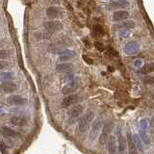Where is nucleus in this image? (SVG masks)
<instances>
[{"mask_svg":"<svg viewBox=\"0 0 154 154\" xmlns=\"http://www.w3.org/2000/svg\"><path fill=\"white\" fill-rule=\"evenodd\" d=\"M94 114L93 112L89 111L88 113H86V115H84L81 119L79 120L78 122V130L80 133H85L87 132V130L90 127V124L92 123V121L93 120Z\"/></svg>","mask_w":154,"mask_h":154,"instance_id":"1","label":"nucleus"},{"mask_svg":"<svg viewBox=\"0 0 154 154\" xmlns=\"http://www.w3.org/2000/svg\"><path fill=\"white\" fill-rule=\"evenodd\" d=\"M103 123H104V120L102 117H96L94 120L92 125V128H90V131L89 133V140L90 142H94L96 140V138L98 137V135L101 131Z\"/></svg>","mask_w":154,"mask_h":154,"instance_id":"2","label":"nucleus"},{"mask_svg":"<svg viewBox=\"0 0 154 154\" xmlns=\"http://www.w3.org/2000/svg\"><path fill=\"white\" fill-rule=\"evenodd\" d=\"M83 113V106L82 105H75L74 107H72L70 110L67 111V121L69 123H73L77 120L79 119L80 116Z\"/></svg>","mask_w":154,"mask_h":154,"instance_id":"3","label":"nucleus"},{"mask_svg":"<svg viewBox=\"0 0 154 154\" xmlns=\"http://www.w3.org/2000/svg\"><path fill=\"white\" fill-rule=\"evenodd\" d=\"M43 26H44V29L49 33H56L64 28V24H63L61 21L55 20V19L45 22Z\"/></svg>","mask_w":154,"mask_h":154,"instance_id":"4","label":"nucleus"},{"mask_svg":"<svg viewBox=\"0 0 154 154\" xmlns=\"http://www.w3.org/2000/svg\"><path fill=\"white\" fill-rule=\"evenodd\" d=\"M140 49H141V46H140L139 43H137L136 40H131L125 44L123 51L127 55H135V54L140 52Z\"/></svg>","mask_w":154,"mask_h":154,"instance_id":"5","label":"nucleus"},{"mask_svg":"<svg viewBox=\"0 0 154 154\" xmlns=\"http://www.w3.org/2000/svg\"><path fill=\"white\" fill-rule=\"evenodd\" d=\"M102 127L103 128H101L102 129L101 135H100V137H99V143H100L101 144H105L106 142H107V139H108V137H109V135H110L111 131H112V128H113L112 121L107 122V123L104 124V126H102Z\"/></svg>","mask_w":154,"mask_h":154,"instance_id":"6","label":"nucleus"},{"mask_svg":"<svg viewBox=\"0 0 154 154\" xmlns=\"http://www.w3.org/2000/svg\"><path fill=\"white\" fill-rule=\"evenodd\" d=\"M46 16L49 17V19H62L64 16V12L61 8L59 7H48L46 9Z\"/></svg>","mask_w":154,"mask_h":154,"instance_id":"7","label":"nucleus"},{"mask_svg":"<svg viewBox=\"0 0 154 154\" xmlns=\"http://www.w3.org/2000/svg\"><path fill=\"white\" fill-rule=\"evenodd\" d=\"M27 100L19 94H11L7 97V103L9 105H15V106H21L26 104Z\"/></svg>","mask_w":154,"mask_h":154,"instance_id":"8","label":"nucleus"},{"mask_svg":"<svg viewBox=\"0 0 154 154\" xmlns=\"http://www.w3.org/2000/svg\"><path fill=\"white\" fill-rule=\"evenodd\" d=\"M79 84H78V80L77 79H72L71 81H70L64 88L62 89V93L63 94H70L73 93L75 90L78 89Z\"/></svg>","mask_w":154,"mask_h":154,"instance_id":"9","label":"nucleus"},{"mask_svg":"<svg viewBox=\"0 0 154 154\" xmlns=\"http://www.w3.org/2000/svg\"><path fill=\"white\" fill-rule=\"evenodd\" d=\"M0 89L6 93H13L17 90V85L16 83L12 82L10 80H7V81H4V82L1 83V85H0Z\"/></svg>","mask_w":154,"mask_h":154,"instance_id":"10","label":"nucleus"},{"mask_svg":"<svg viewBox=\"0 0 154 154\" xmlns=\"http://www.w3.org/2000/svg\"><path fill=\"white\" fill-rule=\"evenodd\" d=\"M76 51L71 50V49H64L60 54H59V60L62 62H66V61H70L71 59H73L76 56Z\"/></svg>","mask_w":154,"mask_h":154,"instance_id":"11","label":"nucleus"},{"mask_svg":"<svg viewBox=\"0 0 154 154\" xmlns=\"http://www.w3.org/2000/svg\"><path fill=\"white\" fill-rule=\"evenodd\" d=\"M129 7V2L127 0H116L109 4V10H116V9H124Z\"/></svg>","mask_w":154,"mask_h":154,"instance_id":"12","label":"nucleus"},{"mask_svg":"<svg viewBox=\"0 0 154 154\" xmlns=\"http://www.w3.org/2000/svg\"><path fill=\"white\" fill-rule=\"evenodd\" d=\"M128 17H129V13L124 10L116 11V12H114V13H113V20L115 22L123 21L125 19H127Z\"/></svg>","mask_w":154,"mask_h":154,"instance_id":"13","label":"nucleus"},{"mask_svg":"<svg viewBox=\"0 0 154 154\" xmlns=\"http://www.w3.org/2000/svg\"><path fill=\"white\" fill-rule=\"evenodd\" d=\"M77 101H78V96H76V94H70V96H67L66 98L63 99L62 101V106L64 108H67V107H70L71 105H73L75 104Z\"/></svg>","mask_w":154,"mask_h":154,"instance_id":"14","label":"nucleus"},{"mask_svg":"<svg viewBox=\"0 0 154 154\" xmlns=\"http://www.w3.org/2000/svg\"><path fill=\"white\" fill-rule=\"evenodd\" d=\"M73 70V65L71 63H62L56 66V70L57 72L60 73H65V72H70Z\"/></svg>","mask_w":154,"mask_h":154,"instance_id":"15","label":"nucleus"},{"mask_svg":"<svg viewBox=\"0 0 154 154\" xmlns=\"http://www.w3.org/2000/svg\"><path fill=\"white\" fill-rule=\"evenodd\" d=\"M0 131L2 132L3 135H5L6 137H10V138H16V137H19V134L16 132L15 130H13L12 128L8 127V126H1L0 127Z\"/></svg>","mask_w":154,"mask_h":154,"instance_id":"16","label":"nucleus"},{"mask_svg":"<svg viewBox=\"0 0 154 154\" xmlns=\"http://www.w3.org/2000/svg\"><path fill=\"white\" fill-rule=\"evenodd\" d=\"M106 143L108 146V151H109V153H116L117 152V144H116V139L114 136L109 135Z\"/></svg>","mask_w":154,"mask_h":154,"instance_id":"17","label":"nucleus"},{"mask_svg":"<svg viewBox=\"0 0 154 154\" xmlns=\"http://www.w3.org/2000/svg\"><path fill=\"white\" fill-rule=\"evenodd\" d=\"M119 152L120 153H124L126 151V147H127V140L123 135L119 133Z\"/></svg>","mask_w":154,"mask_h":154,"instance_id":"18","label":"nucleus"},{"mask_svg":"<svg viewBox=\"0 0 154 154\" xmlns=\"http://www.w3.org/2000/svg\"><path fill=\"white\" fill-rule=\"evenodd\" d=\"M51 38V33L49 32H37L35 34V39L37 40H48Z\"/></svg>","mask_w":154,"mask_h":154,"instance_id":"19","label":"nucleus"},{"mask_svg":"<svg viewBox=\"0 0 154 154\" xmlns=\"http://www.w3.org/2000/svg\"><path fill=\"white\" fill-rule=\"evenodd\" d=\"M11 123L15 126H23L26 124V120L23 119V117H11Z\"/></svg>","mask_w":154,"mask_h":154,"instance_id":"20","label":"nucleus"},{"mask_svg":"<svg viewBox=\"0 0 154 154\" xmlns=\"http://www.w3.org/2000/svg\"><path fill=\"white\" fill-rule=\"evenodd\" d=\"M65 49L64 46H62V45L58 44V43H54V44H51L50 46L48 47V50L50 51L51 53L53 54H57V55H59L63 50Z\"/></svg>","mask_w":154,"mask_h":154,"instance_id":"21","label":"nucleus"},{"mask_svg":"<svg viewBox=\"0 0 154 154\" xmlns=\"http://www.w3.org/2000/svg\"><path fill=\"white\" fill-rule=\"evenodd\" d=\"M133 142L135 144V147L139 149V151L144 152V146H143V142H142V139L140 138V136L137 134H133Z\"/></svg>","mask_w":154,"mask_h":154,"instance_id":"22","label":"nucleus"},{"mask_svg":"<svg viewBox=\"0 0 154 154\" xmlns=\"http://www.w3.org/2000/svg\"><path fill=\"white\" fill-rule=\"evenodd\" d=\"M135 26L136 23L133 20H126V19L123 20V22L119 25V27H120V28H125V29H133L135 28Z\"/></svg>","mask_w":154,"mask_h":154,"instance_id":"23","label":"nucleus"},{"mask_svg":"<svg viewBox=\"0 0 154 154\" xmlns=\"http://www.w3.org/2000/svg\"><path fill=\"white\" fill-rule=\"evenodd\" d=\"M128 144H129V153H137L138 151L136 150V147L134 142H132V139H131V135L128 134Z\"/></svg>","mask_w":154,"mask_h":154,"instance_id":"24","label":"nucleus"},{"mask_svg":"<svg viewBox=\"0 0 154 154\" xmlns=\"http://www.w3.org/2000/svg\"><path fill=\"white\" fill-rule=\"evenodd\" d=\"M140 138H141L146 144H149V143H150V140H149L148 136L147 135V133L144 132V130H141V131H140Z\"/></svg>","mask_w":154,"mask_h":154,"instance_id":"25","label":"nucleus"},{"mask_svg":"<svg viewBox=\"0 0 154 154\" xmlns=\"http://www.w3.org/2000/svg\"><path fill=\"white\" fill-rule=\"evenodd\" d=\"M0 78L4 79V80H11L13 78V73L12 72H5V73H1L0 74Z\"/></svg>","mask_w":154,"mask_h":154,"instance_id":"26","label":"nucleus"},{"mask_svg":"<svg viewBox=\"0 0 154 154\" xmlns=\"http://www.w3.org/2000/svg\"><path fill=\"white\" fill-rule=\"evenodd\" d=\"M153 71V64H149L147 66H146L144 67H143L141 72H143V73H148V72H151Z\"/></svg>","mask_w":154,"mask_h":154,"instance_id":"27","label":"nucleus"},{"mask_svg":"<svg viewBox=\"0 0 154 154\" xmlns=\"http://www.w3.org/2000/svg\"><path fill=\"white\" fill-rule=\"evenodd\" d=\"M93 31L96 33H97L98 35H103L104 34V30H103V28H102V26H100V25H96L93 27Z\"/></svg>","mask_w":154,"mask_h":154,"instance_id":"28","label":"nucleus"},{"mask_svg":"<svg viewBox=\"0 0 154 154\" xmlns=\"http://www.w3.org/2000/svg\"><path fill=\"white\" fill-rule=\"evenodd\" d=\"M120 35L121 36V37L126 38V37H128V36L130 35V33L125 28H121V30L120 31Z\"/></svg>","mask_w":154,"mask_h":154,"instance_id":"29","label":"nucleus"},{"mask_svg":"<svg viewBox=\"0 0 154 154\" xmlns=\"http://www.w3.org/2000/svg\"><path fill=\"white\" fill-rule=\"evenodd\" d=\"M8 57H9V52L7 50H4L3 49V50L0 51V59L1 60L2 59H7Z\"/></svg>","mask_w":154,"mask_h":154,"instance_id":"30","label":"nucleus"},{"mask_svg":"<svg viewBox=\"0 0 154 154\" xmlns=\"http://www.w3.org/2000/svg\"><path fill=\"white\" fill-rule=\"evenodd\" d=\"M94 46H96L99 51H103L104 50V45L100 43H98V42H96L94 43Z\"/></svg>","mask_w":154,"mask_h":154,"instance_id":"31","label":"nucleus"},{"mask_svg":"<svg viewBox=\"0 0 154 154\" xmlns=\"http://www.w3.org/2000/svg\"><path fill=\"white\" fill-rule=\"evenodd\" d=\"M83 60H84L86 63H87V64H89V65L93 64V61L92 60V59L89 58L88 56H86V55H83Z\"/></svg>","mask_w":154,"mask_h":154,"instance_id":"32","label":"nucleus"},{"mask_svg":"<svg viewBox=\"0 0 154 154\" xmlns=\"http://www.w3.org/2000/svg\"><path fill=\"white\" fill-rule=\"evenodd\" d=\"M6 149H7V147L3 143H0V151L2 153H6Z\"/></svg>","mask_w":154,"mask_h":154,"instance_id":"33","label":"nucleus"},{"mask_svg":"<svg viewBox=\"0 0 154 154\" xmlns=\"http://www.w3.org/2000/svg\"><path fill=\"white\" fill-rule=\"evenodd\" d=\"M7 64H6V63L5 62H0V70H4V69H5V67H7Z\"/></svg>","mask_w":154,"mask_h":154,"instance_id":"34","label":"nucleus"}]
</instances>
